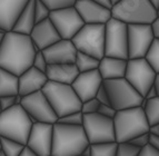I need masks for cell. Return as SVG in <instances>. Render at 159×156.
<instances>
[{
	"label": "cell",
	"instance_id": "f35d334b",
	"mask_svg": "<svg viewBox=\"0 0 159 156\" xmlns=\"http://www.w3.org/2000/svg\"><path fill=\"white\" fill-rule=\"evenodd\" d=\"M95 98L97 101L99 102V104H109V97H108V94H107V90L103 86V84L100 85V87L98 88L97 90V93L95 95ZM110 105V104H109Z\"/></svg>",
	"mask_w": 159,
	"mask_h": 156
},
{
	"label": "cell",
	"instance_id": "d590c367",
	"mask_svg": "<svg viewBox=\"0 0 159 156\" xmlns=\"http://www.w3.org/2000/svg\"><path fill=\"white\" fill-rule=\"evenodd\" d=\"M48 64L47 60H46L45 56H43V51L41 50H37L36 54H34V60H32V67L40 72L45 73L46 72V68H47Z\"/></svg>",
	"mask_w": 159,
	"mask_h": 156
},
{
	"label": "cell",
	"instance_id": "7bdbcfd3",
	"mask_svg": "<svg viewBox=\"0 0 159 156\" xmlns=\"http://www.w3.org/2000/svg\"><path fill=\"white\" fill-rule=\"evenodd\" d=\"M148 145H150L151 147L159 149V136L148 133Z\"/></svg>",
	"mask_w": 159,
	"mask_h": 156
},
{
	"label": "cell",
	"instance_id": "277c9868",
	"mask_svg": "<svg viewBox=\"0 0 159 156\" xmlns=\"http://www.w3.org/2000/svg\"><path fill=\"white\" fill-rule=\"evenodd\" d=\"M111 17L126 25H147L158 17L149 0H119L110 8Z\"/></svg>",
	"mask_w": 159,
	"mask_h": 156
},
{
	"label": "cell",
	"instance_id": "7dc6e473",
	"mask_svg": "<svg viewBox=\"0 0 159 156\" xmlns=\"http://www.w3.org/2000/svg\"><path fill=\"white\" fill-rule=\"evenodd\" d=\"M148 133L150 134H154V135H158L159 136V124L156 125H150L148 128Z\"/></svg>",
	"mask_w": 159,
	"mask_h": 156
},
{
	"label": "cell",
	"instance_id": "6f0895ef",
	"mask_svg": "<svg viewBox=\"0 0 159 156\" xmlns=\"http://www.w3.org/2000/svg\"><path fill=\"white\" fill-rule=\"evenodd\" d=\"M48 156H52V155H48Z\"/></svg>",
	"mask_w": 159,
	"mask_h": 156
},
{
	"label": "cell",
	"instance_id": "484cf974",
	"mask_svg": "<svg viewBox=\"0 0 159 156\" xmlns=\"http://www.w3.org/2000/svg\"><path fill=\"white\" fill-rule=\"evenodd\" d=\"M74 64L79 73L89 72V70H93V69L98 68L99 59L95 58L90 55H87V54L77 51Z\"/></svg>",
	"mask_w": 159,
	"mask_h": 156
},
{
	"label": "cell",
	"instance_id": "ba28073f",
	"mask_svg": "<svg viewBox=\"0 0 159 156\" xmlns=\"http://www.w3.org/2000/svg\"><path fill=\"white\" fill-rule=\"evenodd\" d=\"M102 84L108 94L109 104L116 111L141 105L143 97L125 78L106 79L102 80Z\"/></svg>",
	"mask_w": 159,
	"mask_h": 156
},
{
	"label": "cell",
	"instance_id": "ab89813d",
	"mask_svg": "<svg viewBox=\"0 0 159 156\" xmlns=\"http://www.w3.org/2000/svg\"><path fill=\"white\" fill-rule=\"evenodd\" d=\"M15 96H1L0 97V111H2L12 107L15 105Z\"/></svg>",
	"mask_w": 159,
	"mask_h": 156
},
{
	"label": "cell",
	"instance_id": "8fae6325",
	"mask_svg": "<svg viewBox=\"0 0 159 156\" xmlns=\"http://www.w3.org/2000/svg\"><path fill=\"white\" fill-rule=\"evenodd\" d=\"M154 69L143 58L127 59L125 78L141 96H145L147 90L152 86L156 75Z\"/></svg>",
	"mask_w": 159,
	"mask_h": 156
},
{
	"label": "cell",
	"instance_id": "ee69618b",
	"mask_svg": "<svg viewBox=\"0 0 159 156\" xmlns=\"http://www.w3.org/2000/svg\"><path fill=\"white\" fill-rule=\"evenodd\" d=\"M158 96H159V94L157 93V90L154 88V86H151V87L147 90V93L145 94L143 98H145V99H151V98L158 97Z\"/></svg>",
	"mask_w": 159,
	"mask_h": 156
},
{
	"label": "cell",
	"instance_id": "83f0119b",
	"mask_svg": "<svg viewBox=\"0 0 159 156\" xmlns=\"http://www.w3.org/2000/svg\"><path fill=\"white\" fill-rule=\"evenodd\" d=\"M143 59L148 63V65L155 72L159 74V39L155 38L152 40L143 56Z\"/></svg>",
	"mask_w": 159,
	"mask_h": 156
},
{
	"label": "cell",
	"instance_id": "91938a15",
	"mask_svg": "<svg viewBox=\"0 0 159 156\" xmlns=\"http://www.w3.org/2000/svg\"></svg>",
	"mask_w": 159,
	"mask_h": 156
},
{
	"label": "cell",
	"instance_id": "11a10c76",
	"mask_svg": "<svg viewBox=\"0 0 159 156\" xmlns=\"http://www.w3.org/2000/svg\"><path fill=\"white\" fill-rule=\"evenodd\" d=\"M0 156H5V154L2 153V151H1V149H0Z\"/></svg>",
	"mask_w": 159,
	"mask_h": 156
},
{
	"label": "cell",
	"instance_id": "4dcf8cb0",
	"mask_svg": "<svg viewBox=\"0 0 159 156\" xmlns=\"http://www.w3.org/2000/svg\"><path fill=\"white\" fill-rule=\"evenodd\" d=\"M140 148L130 144L129 142L117 143L116 156H137Z\"/></svg>",
	"mask_w": 159,
	"mask_h": 156
},
{
	"label": "cell",
	"instance_id": "f907efd6",
	"mask_svg": "<svg viewBox=\"0 0 159 156\" xmlns=\"http://www.w3.org/2000/svg\"><path fill=\"white\" fill-rule=\"evenodd\" d=\"M21 96L19 95V94H17L16 96H15V105H20V103H21Z\"/></svg>",
	"mask_w": 159,
	"mask_h": 156
},
{
	"label": "cell",
	"instance_id": "74e56055",
	"mask_svg": "<svg viewBox=\"0 0 159 156\" xmlns=\"http://www.w3.org/2000/svg\"><path fill=\"white\" fill-rule=\"evenodd\" d=\"M128 142L139 148L143 147V146L148 145V133H143V134H140V135L131 138V139L128 140Z\"/></svg>",
	"mask_w": 159,
	"mask_h": 156
},
{
	"label": "cell",
	"instance_id": "9a60e30c",
	"mask_svg": "<svg viewBox=\"0 0 159 156\" xmlns=\"http://www.w3.org/2000/svg\"><path fill=\"white\" fill-rule=\"evenodd\" d=\"M52 125L39 122L32 124L26 146H28L38 156L50 155L52 144Z\"/></svg>",
	"mask_w": 159,
	"mask_h": 156
},
{
	"label": "cell",
	"instance_id": "ffe728a7",
	"mask_svg": "<svg viewBox=\"0 0 159 156\" xmlns=\"http://www.w3.org/2000/svg\"><path fill=\"white\" fill-rule=\"evenodd\" d=\"M47 82L48 78L45 73L31 66L18 76V94L24 97L29 94L39 92L43 89Z\"/></svg>",
	"mask_w": 159,
	"mask_h": 156
},
{
	"label": "cell",
	"instance_id": "f1b7e54d",
	"mask_svg": "<svg viewBox=\"0 0 159 156\" xmlns=\"http://www.w3.org/2000/svg\"><path fill=\"white\" fill-rule=\"evenodd\" d=\"M90 156H116L117 143L108 142V143L90 144Z\"/></svg>",
	"mask_w": 159,
	"mask_h": 156
},
{
	"label": "cell",
	"instance_id": "30bf717a",
	"mask_svg": "<svg viewBox=\"0 0 159 156\" xmlns=\"http://www.w3.org/2000/svg\"><path fill=\"white\" fill-rule=\"evenodd\" d=\"M82 128L89 144L115 142L114 122L98 113L82 114Z\"/></svg>",
	"mask_w": 159,
	"mask_h": 156
},
{
	"label": "cell",
	"instance_id": "5b68a950",
	"mask_svg": "<svg viewBox=\"0 0 159 156\" xmlns=\"http://www.w3.org/2000/svg\"><path fill=\"white\" fill-rule=\"evenodd\" d=\"M32 123L21 105H13L0 111V137L9 138L26 145Z\"/></svg>",
	"mask_w": 159,
	"mask_h": 156
},
{
	"label": "cell",
	"instance_id": "cb8c5ba5",
	"mask_svg": "<svg viewBox=\"0 0 159 156\" xmlns=\"http://www.w3.org/2000/svg\"><path fill=\"white\" fill-rule=\"evenodd\" d=\"M34 0H28V2L26 3L22 11L20 12L17 20L13 24L12 29H11L12 31L29 36L34 26L36 25L34 15Z\"/></svg>",
	"mask_w": 159,
	"mask_h": 156
},
{
	"label": "cell",
	"instance_id": "d4e9b609",
	"mask_svg": "<svg viewBox=\"0 0 159 156\" xmlns=\"http://www.w3.org/2000/svg\"><path fill=\"white\" fill-rule=\"evenodd\" d=\"M18 94V76L0 68V97Z\"/></svg>",
	"mask_w": 159,
	"mask_h": 156
},
{
	"label": "cell",
	"instance_id": "2e32d148",
	"mask_svg": "<svg viewBox=\"0 0 159 156\" xmlns=\"http://www.w3.org/2000/svg\"><path fill=\"white\" fill-rule=\"evenodd\" d=\"M101 84H102V78L98 69H93L89 72L79 73L71 83V87L82 103L95 97Z\"/></svg>",
	"mask_w": 159,
	"mask_h": 156
},
{
	"label": "cell",
	"instance_id": "f6af8a7d",
	"mask_svg": "<svg viewBox=\"0 0 159 156\" xmlns=\"http://www.w3.org/2000/svg\"><path fill=\"white\" fill-rule=\"evenodd\" d=\"M18 156H38V155L34 153V151H31V149H30L28 146L25 145L24 148H22V151L20 152V154H19Z\"/></svg>",
	"mask_w": 159,
	"mask_h": 156
},
{
	"label": "cell",
	"instance_id": "9f6ffc18",
	"mask_svg": "<svg viewBox=\"0 0 159 156\" xmlns=\"http://www.w3.org/2000/svg\"><path fill=\"white\" fill-rule=\"evenodd\" d=\"M0 31H3V30H1V29H0Z\"/></svg>",
	"mask_w": 159,
	"mask_h": 156
},
{
	"label": "cell",
	"instance_id": "680465c9",
	"mask_svg": "<svg viewBox=\"0 0 159 156\" xmlns=\"http://www.w3.org/2000/svg\"><path fill=\"white\" fill-rule=\"evenodd\" d=\"M78 156H81V155H78Z\"/></svg>",
	"mask_w": 159,
	"mask_h": 156
},
{
	"label": "cell",
	"instance_id": "e0dca14e",
	"mask_svg": "<svg viewBox=\"0 0 159 156\" xmlns=\"http://www.w3.org/2000/svg\"><path fill=\"white\" fill-rule=\"evenodd\" d=\"M74 7L84 24L105 25L111 18L110 9L96 3L93 0H76Z\"/></svg>",
	"mask_w": 159,
	"mask_h": 156
},
{
	"label": "cell",
	"instance_id": "f546056e",
	"mask_svg": "<svg viewBox=\"0 0 159 156\" xmlns=\"http://www.w3.org/2000/svg\"><path fill=\"white\" fill-rule=\"evenodd\" d=\"M24 146V144L18 143L16 140L0 137V149L2 151L5 156H18Z\"/></svg>",
	"mask_w": 159,
	"mask_h": 156
},
{
	"label": "cell",
	"instance_id": "3957f363",
	"mask_svg": "<svg viewBox=\"0 0 159 156\" xmlns=\"http://www.w3.org/2000/svg\"><path fill=\"white\" fill-rule=\"evenodd\" d=\"M112 122L116 143L128 142L143 133H148L149 124L140 106L117 111Z\"/></svg>",
	"mask_w": 159,
	"mask_h": 156
},
{
	"label": "cell",
	"instance_id": "8d00e7d4",
	"mask_svg": "<svg viewBox=\"0 0 159 156\" xmlns=\"http://www.w3.org/2000/svg\"><path fill=\"white\" fill-rule=\"evenodd\" d=\"M116 109L112 107V106H110L109 104H100L98 107V111H97V113L100 115H102V116L105 117H108V118H114L115 115H116Z\"/></svg>",
	"mask_w": 159,
	"mask_h": 156
},
{
	"label": "cell",
	"instance_id": "db71d44e",
	"mask_svg": "<svg viewBox=\"0 0 159 156\" xmlns=\"http://www.w3.org/2000/svg\"><path fill=\"white\" fill-rule=\"evenodd\" d=\"M117 1H119V0H111V3H112V5H114V3H116Z\"/></svg>",
	"mask_w": 159,
	"mask_h": 156
},
{
	"label": "cell",
	"instance_id": "d6986e66",
	"mask_svg": "<svg viewBox=\"0 0 159 156\" xmlns=\"http://www.w3.org/2000/svg\"><path fill=\"white\" fill-rule=\"evenodd\" d=\"M29 37L37 50H43L45 48L61 39L49 18L34 25Z\"/></svg>",
	"mask_w": 159,
	"mask_h": 156
},
{
	"label": "cell",
	"instance_id": "c3c4849f",
	"mask_svg": "<svg viewBox=\"0 0 159 156\" xmlns=\"http://www.w3.org/2000/svg\"><path fill=\"white\" fill-rule=\"evenodd\" d=\"M152 86H154V88L157 90V93L159 94V74H157L156 77H155L154 83H152Z\"/></svg>",
	"mask_w": 159,
	"mask_h": 156
},
{
	"label": "cell",
	"instance_id": "4316f807",
	"mask_svg": "<svg viewBox=\"0 0 159 156\" xmlns=\"http://www.w3.org/2000/svg\"><path fill=\"white\" fill-rule=\"evenodd\" d=\"M149 126L159 124V96L158 97L146 99L145 105L141 107Z\"/></svg>",
	"mask_w": 159,
	"mask_h": 156
},
{
	"label": "cell",
	"instance_id": "e575fe53",
	"mask_svg": "<svg viewBox=\"0 0 159 156\" xmlns=\"http://www.w3.org/2000/svg\"><path fill=\"white\" fill-rule=\"evenodd\" d=\"M99 102L96 99L95 97L85 101L81 103V107H80V111L82 114H93V113H97L99 107Z\"/></svg>",
	"mask_w": 159,
	"mask_h": 156
},
{
	"label": "cell",
	"instance_id": "7c38bea8",
	"mask_svg": "<svg viewBox=\"0 0 159 156\" xmlns=\"http://www.w3.org/2000/svg\"><path fill=\"white\" fill-rule=\"evenodd\" d=\"M20 105L28 114L32 124L37 122L53 124L58 119L56 113L53 111L52 107L41 90L24 96Z\"/></svg>",
	"mask_w": 159,
	"mask_h": 156
},
{
	"label": "cell",
	"instance_id": "d6a6232c",
	"mask_svg": "<svg viewBox=\"0 0 159 156\" xmlns=\"http://www.w3.org/2000/svg\"><path fill=\"white\" fill-rule=\"evenodd\" d=\"M49 13H50L49 9L46 7L45 3H43L41 0H34V21H36V24L49 18Z\"/></svg>",
	"mask_w": 159,
	"mask_h": 156
},
{
	"label": "cell",
	"instance_id": "836d02e7",
	"mask_svg": "<svg viewBox=\"0 0 159 156\" xmlns=\"http://www.w3.org/2000/svg\"><path fill=\"white\" fill-rule=\"evenodd\" d=\"M57 122L66 125H72V126H81L82 125V113L81 111H74L65 116H61L57 119Z\"/></svg>",
	"mask_w": 159,
	"mask_h": 156
},
{
	"label": "cell",
	"instance_id": "6da1fadb",
	"mask_svg": "<svg viewBox=\"0 0 159 156\" xmlns=\"http://www.w3.org/2000/svg\"><path fill=\"white\" fill-rule=\"evenodd\" d=\"M36 51L37 49L28 35L12 30L5 31L0 45V68L19 76L32 66Z\"/></svg>",
	"mask_w": 159,
	"mask_h": 156
},
{
	"label": "cell",
	"instance_id": "44dd1931",
	"mask_svg": "<svg viewBox=\"0 0 159 156\" xmlns=\"http://www.w3.org/2000/svg\"><path fill=\"white\" fill-rule=\"evenodd\" d=\"M28 0H0V29L10 31Z\"/></svg>",
	"mask_w": 159,
	"mask_h": 156
},
{
	"label": "cell",
	"instance_id": "4fadbf2b",
	"mask_svg": "<svg viewBox=\"0 0 159 156\" xmlns=\"http://www.w3.org/2000/svg\"><path fill=\"white\" fill-rule=\"evenodd\" d=\"M49 19L52 22L53 27L56 28L61 39L67 40H71L72 37L85 25L75 7L50 11Z\"/></svg>",
	"mask_w": 159,
	"mask_h": 156
},
{
	"label": "cell",
	"instance_id": "7a4b0ae2",
	"mask_svg": "<svg viewBox=\"0 0 159 156\" xmlns=\"http://www.w3.org/2000/svg\"><path fill=\"white\" fill-rule=\"evenodd\" d=\"M89 145L82 126H72L61 123L52 125V156H78Z\"/></svg>",
	"mask_w": 159,
	"mask_h": 156
},
{
	"label": "cell",
	"instance_id": "f5cc1de1",
	"mask_svg": "<svg viewBox=\"0 0 159 156\" xmlns=\"http://www.w3.org/2000/svg\"><path fill=\"white\" fill-rule=\"evenodd\" d=\"M3 35H5V31H0V45H1V42H2Z\"/></svg>",
	"mask_w": 159,
	"mask_h": 156
},
{
	"label": "cell",
	"instance_id": "bcb514c9",
	"mask_svg": "<svg viewBox=\"0 0 159 156\" xmlns=\"http://www.w3.org/2000/svg\"><path fill=\"white\" fill-rule=\"evenodd\" d=\"M93 1H95L96 3L103 6V7H106V8H108V9L111 8V6H112L111 0H93Z\"/></svg>",
	"mask_w": 159,
	"mask_h": 156
},
{
	"label": "cell",
	"instance_id": "816d5d0a",
	"mask_svg": "<svg viewBox=\"0 0 159 156\" xmlns=\"http://www.w3.org/2000/svg\"><path fill=\"white\" fill-rule=\"evenodd\" d=\"M151 2V5L154 6L156 9H159V0H149Z\"/></svg>",
	"mask_w": 159,
	"mask_h": 156
},
{
	"label": "cell",
	"instance_id": "5bb4252c",
	"mask_svg": "<svg viewBox=\"0 0 159 156\" xmlns=\"http://www.w3.org/2000/svg\"><path fill=\"white\" fill-rule=\"evenodd\" d=\"M155 39L147 25H127V50L128 59L143 58L147 49Z\"/></svg>",
	"mask_w": 159,
	"mask_h": 156
},
{
	"label": "cell",
	"instance_id": "60d3db41",
	"mask_svg": "<svg viewBox=\"0 0 159 156\" xmlns=\"http://www.w3.org/2000/svg\"><path fill=\"white\" fill-rule=\"evenodd\" d=\"M137 156H159V149L151 147L150 145H146L140 148Z\"/></svg>",
	"mask_w": 159,
	"mask_h": 156
},
{
	"label": "cell",
	"instance_id": "603a6c76",
	"mask_svg": "<svg viewBox=\"0 0 159 156\" xmlns=\"http://www.w3.org/2000/svg\"><path fill=\"white\" fill-rule=\"evenodd\" d=\"M45 74L48 80L59 84L71 85L79 72L75 64H50L46 68Z\"/></svg>",
	"mask_w": 159,
	"mask_h": 156
},
{
	"label": "cell",
	"instance_id": "b9f144b4",
	"mask_svg": "<svg viewBox=\"0 0 159 156\" xmlns=\"http://www.w3.org/2000/svg\"><path fill=\"white\" fill-rule=\"evenodd\" d=\"M149 26H150V30L154 35V37L156 39H159V17H157L155 20L151 21Z\"/></svg>",
	"mask_w": 159,
	"mask_h": 156
},
{
	"label": "cell",
	"instance_id": "9c48e42d",
	"mask_svg": "<svg viewBox=\"0 0 159 156\" xmlns=\"http://www.w3.org/2000/svg\"><path fill=\"white\" fill-rule=\"evenodd\" d=\"M103 56L128 59L127 25L112 17L105 24Z\"/></svg>",
	"mask_w": 159,
	"mask_h": 156
},
{
	"label": "cell",
	"instance_id": "52a82bcc",
	"mask_svg": "<svg viewBox=\"0 0 159 156\" xmlns=\"http://www.w3.org/2000/svg\"><path fill=\"white\" fill-rule=\"evenodd\" d=\"M76 50L97 59L103 57L105 25L85 24L71 39Z\"/></svg>",
	"mask_w": 159,
	"mask_h": 156
},
{
	"label": "cell",
	"instance_id": "1f68e13d",
	"mask_svg": "<svg viewBox=\"0 0 159 156\" xmlns=\"http://www.w3.org/2000/svg\"><path fill=\"white\" fill-rule=\"evenodd\" d=\"M49 11H56L74 7L76 0H41Z\"/></svg>",
	"mask_w": 159,
	"mask_h": 156
},
{
	"label": "cell",
	"instance_id": "681fc988",
	"mask_svg": "<svg viewBox=\"0 0 159 156\" xmlns=\"http://www.w3.org/2000/svg\"><path fill=\"white\" fill-rule=\"evenodd\" d=\"M90 154H91V149H90V144H89V145L86 146V147L84 148V151L81 152L80 155L81 156H90Z\"/></svg>",
	"mask_w": 159,
	"mask_h": 156
},
{
	"label": "cell",
	"instance_id": "ac0fdd59",
	"mask_svg": "<svg viewBox=\"0 0 159 156\" xmlns=\"http://www.w3.org/2000/svg\"><path fill=\"white\" fill-rule=\"evenodd\" d=\"M48 65L50 64H74L77 50L71 40L59 39L41 50Z\"/></svg>",
	"mask_w": 159,
	"mask_h": 156
},
{
	"label": "cell",
	"instance_id": "8992f818",
	"mask_svg": "<svg viewBox=\"0 0 159 156\" xmlns=\"http://www.w3.org/2000/svg\"><path fill=\"white\" fill-rule=\"evenodd\" d=\"M41 92L46 96L58 118L74 111H80L81 102L72 89L71 85L48 80Z\"/></svg>",
	"mask_w": 159,
	"mask_h": 156
},
{
	"label": "cell",
	"instance_id": "7402d4cb",
	"mask_svg": "<svg viewBox=\"0 0 159 156\" xmlns=\"http://www.w3.org/2000/svg\"><path fill=\"white\" fill-rule=\"evenodd\" d=\"M127 67V59L115 58V57H107L103 56L99 59L98 72L102 80L116 79V78H124Z\"/></svg>",
	"mask_w": 159,
	"mask_h": 156
}]
</instances>
